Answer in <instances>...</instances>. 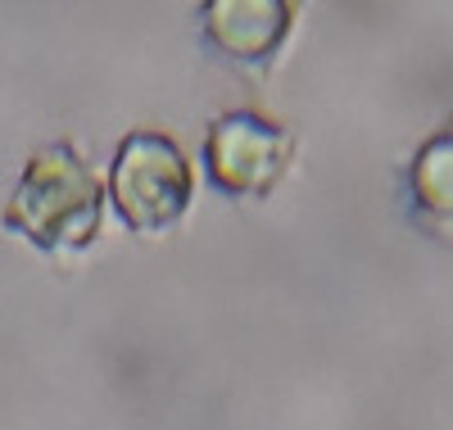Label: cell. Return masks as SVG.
<instances>
[{
	"instance_id": "cell-1",
	"label": "cell",
	"mask_w": 453,
	"mask_h": 430,
	"mask_svg": "<svg viewBox=\"0 0 453 430\" xmlns=\"http://www.w3.org/2000/svg\"><path fill=\"white\" fill-rule=\"evenodd\" d=\"M100 222V181L68 145H50L27 164L14 200L5 209V227L23 231L32 245H87Z\"/></svg>"
},
{
	"instance_id": "cell-2",
	"label": "cell",
	"mask_w": 453,
	"mask_h": 430,
	"mask_svg": "<svg viewBox=\"0 0 453 430\" xmlns=\"http://www.w3.org/2000/svg\"><path fill=\"white\" fill-rule=\"evenodd\" d=\"M109 190L123 222L136 231H159L191 204V168L181 150L159 132H132L113 154Z\"/></svg>"
},
{
	"instance_id": "cell-3",
	"label": "cell",
	"mask_w": 453,
	"mask_h": 430,
	"mask_svg": "<svg viewBox=\"0 0 453 430\" xmlns=\"http://www.w3.org/2000/svg\"><path fill=\"white\" fill-rule=\"evenodd\" d=\"M290 159V136L258 119V113H226L209 132V168L213 181L232 195H263L273 190Z\"/></svg>"
},
{
	"instance_id": "cell-4",
	"label": "cell",
	"mask_w": 453,
	"mask_h": 430,
	"mask_svg": "<svg viewBox=\"0 0 453 430\" xmlns=\"http://www.w3.org/2000/svg\"><path fill=\"white\" fill-rule=\"evenodd\" d=\"M213 46L236 59H268L290 27V5L281 0H213L204 10Z\"/></svg>"
},
{
	"instance_id": "cell-5",
	"label": "cell",
	"mask_w": 453,
	"mask_h": 430,
	"mask_svg": "<svg viewBox=\"0 0 453 430\" xmlns=\"http://www.w3.org/2000/svg\"><path fill=\"white\" fill-rule=\"evenodd\" d=\"M440 159H449V136L444 141H431L426 154L418 159V173H412V181H418V195L426 200V209H449V173H440Z\"/></svg>"
}]
</instances>
